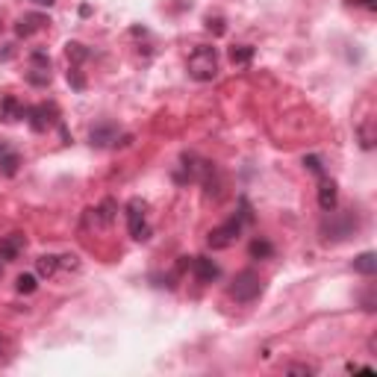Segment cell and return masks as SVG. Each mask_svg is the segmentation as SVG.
Here are the masks:
<instances>
[{"label": "cell", "mask_w": 377, "mask_h": 377, "mask_svg": "<svg viewBox=\"0 0 377 377\" xmlns=\"http://www.w3.org/2000/svg\"><path fill=\"white\" fill-rule=\"evenodd\" d=\"M186 71L198 83H209V80L219 77V50L209 45H198L192 50V57L186 62Z\"/></svg>", "instance_id": "obj_1"}, {"label": "cell", "mask_w": 377, "mask_h": 377, "mask_svg": "<svg viewBox=\"0 0 377 377\" xmlns=\"http://www.w3.org/2000/svg\"><path fill=\"white\" fill-rule=\"evenodd\" d=\"M251 219H253V215H251L248 200H242V212H239V215H233L230 221H224L221 227H215V230H209V236H207L209 248H212V251H224V248H230L233 242L239 239L242 227H245Z\"/></svg>", "instance_id": "obj_2"}, {"label": "cell", "mask_w": 377, "mask_h": 377, "mask_svg": "<svg viewBox=\"0 0 377 377\" xmlns=\"http://www.w3.org/2000/svg\"><path fill=\"white\" fill-rule=\"evenodd\" d=\"M360 227L357 221V215L354 212H327V219L321 221V236H325L327 242H339V239H348V236H354V230Z\"/></svg>", "instance_id": "obj_3"}, {"label": "cell", "mask_w": 377, "mask_h": 377, "mask_svg": "<svg viewBox=\"0 0 377 377\" xmlns=\"http://www.w3.org/2000/svg\"><path fill=\"white\" fill-rule=\"evenodd\" d=\"M230 295H233L239 304L257 301L260 295H263V280H260V274L253 272V268H245V272H239L236 280H233V286H230Z\"/></svg>", "instance_id": "obj_4"}, {"label": "cell", "mask_w": 377, "mask_h": 377, "mask_svg": "<svg viewBox=\"0 0 377 377\" xmlns=\"http://www.w3.org/2000/svg\"><path fill=\"white\" fill-rule=\"evenodd\" d=\"M27 83L36 86V89H45L50 80H53V62L45 50H33L30 59H27Z\"/></svg>", "instance_id": "obj_5"}, {"label": "cell", "mask_w": 377, "mask_h": 377, "mask_svg": "<svg viewBox=\"0 0 377 377\" xmlns=\"http://www.w3.org/2000/svg\"><path fill=\"white\" fill-rule=\"evenodd\" d=\"M127 227H130V236L136 242L151 239V224H147V204L145 200L133 198L127 204Z\"/></svg>", "instance_id": "obj_6"}, {"label": "cell", "mask_w": 377, "mask_h": 377, "mask_svg": "<svg viewBox=\"0 0 377 377\" xmlns=\"http://www.w3.org/2000/svg\"><path fill=\"white\" fill-rule=\"evenodd\" d=\"M27 124H30L33 133H45L53 124H59V106L57 103H36V106H27Z\"/></svg>", "instance_id": "obj_7"}, {"label": "cell", "mask_w": 377, "mask_h": 377, "mask_svg": "<svg viewBox=\"0 0 377 377\" xmlns=\"http://www.w3.org/2000/svg\"><path fill=\"white\" fill-rule=\"evenodd\" d=\"M121 139V130L115 124H110V121H101V124H94L89 130V142L94 147H115Z\"/></svg>", "instance_id": "obj_8"}, {"label": "cell", "mask_w": 377, "mask_h": 377, "mask_svg": "<svg viewBox=\"0 0 377 377\" xmlns=\"http://www.w3.org/2000/svg\"><path fill=\"white\" fill-rule=\"evenodd\" d=\"M47 24H50V21H47V15H42V12H27V15H21V18L15 21V36L30 38V36H36V33H42Z\"/></svg>", "instance_id": "obj_9"}, {"label": "cell", "mask_w": 377, "mask_h": 377, "mask_svg": "<svg viewBox=\"0 0 377 377\" xmlns=\"http://www.w3.org/2000/svg\"><path fill=\"white\" fill-rule=\"evenodd\" d=\"M24 115H27V106L15 94H0V121H3V124H15Z\"/></svg>", "instance_id": "obj_10"}, {"label": "cell", "mask_w": 377, "mask_h": 377, "mask_svg": "<svg viewBox=\"0 0 377 377\" xmlns=\"http://www.w3.org/2000/svg\"><path fill=\"white\" fill-rule=\"evenodd\" d=\"M27 248V239L21 233H9L0 239V260L3 263H12V260H18V253Z\"/></svg>", "instance_id": "obj_11"}, {"label": "cell", "mask_w": 377, "mask_h": 377, "mask_svg": "<svg viewBox=\"0 0 377 377\" xmlns=\"http://www.w3.org/2000/svg\"><path fill=\"white\" fill-rule=\"evenodd\" d=\"M192 272H195V277L200 283H212V280H219L221 268H219V263H212L209 257H195L192 260Z\"/></svg>", "instance_id": "obj_12"}, {"label": "cell", "mask_w": 377, "mask_h": 377, "mask_svg": "<svg viewBox=\"0 0 377 377\" xmlns=\"http://www.w3.org/2000/svg\"><path fill=\"white\" fill-rule=\"evenodd\" d=\"M18 165H21V156L12 151L6 142H0V174H3V177H15Z\"/></svg>", "instance_id": "obj_13"}, {"label": "cell", "mask_w": 377, "mask_h": 377, "mask_svg": "<svg viewBox=\"0 0 377 377\" xmlns=\"http://www.w3.org/2000/svg\"><path fill=\"white\" fill-rule=\"evenodd\" d=\"M336 200H339V192H336V183L327 180V177H321V188H318V207L330 212L336 209Z\"/></svg>", "instance_id": "obj_14"}, {"label": "cell", "mask_w": 377, "mask_h": 377, "mask_svg": "<svg viewBox=\"0 0 377 377\" xmlns=\"http://www.w3.org/2000/svg\"><path fill=\"white\" fill-rule=\"evenodd\" d=\"M65 57H68L71 65H77V68H80V65L91 57V50L86 45H80V42H68V45H65Z\"/></svg>", "instance_id": "obj_15"}, {"label": "cell", "mask_w": 377, "mask_h": 377, "mask_svg": "<svg viewBox=\"0 0 377 377\" xmlns=\"http://www.w3.org/2000/svg\"><path fill=\"white\" fill-rule=\"evenodd\" d=\"M354 272H360V274H366V277H371L374 272H377V257L371 251H366V253H360V257L354 260Z\"/></svg>", "instance_id": "obj_16"}, {"label": "cell", "mask_w": 377, "mask_h": 377, "mask_svg": "<svg viewBox=\"0 0 377 377\" xmlns=\"http://www.w3.org/2000/svg\"><path fill=\"white\" fill-rule=\"evenodd\" d=\"M36 268H38V274H42V277H53V274L59 272V257H53V253H45V257L36 260Z\"/></svg>", "instance_id": "obj_17"}, {"label": "cell", "mask_w": 377, "mask_h": 377, "mask_svg": "<svg viewBox=\"0 0 377 377\" xmlns=\"http://www.w3.org/2000/svg\"><path fill=\"white\" fill-rule=\"evenodd\" d=\"M251 257L253 260H272L274 257V248L268 239H253L251 242Z\"/></svg>", "instance_id": "obj_18"}, {"label": "cell", "mask_w": 377, "mask_h": 377, "mask_svg": "<svg viewBox=\"0 0 377 377\" xmlns=\"http://www.w3.org/2000/svg\"><path fill=\"white\" fill-rule=\"evenodd\" d=\"M253 50L251 45H236V47H230V62L233 65H251V59H253Z\"/></svg>", "instance_id": "obj_19"}, {"label": "cell", "mask_w": 377, "mask_h": 377, "mask_svg": "<svg viewBox=\"0 0 377 377\" xmlns=\"http://www.w3.org/2000/svg\"><path fill=\"white\" fill-rule=\"evenodd\" d=\"M91 212H94V224H110L115 219V200H103V204Z\"/></svg>", "instance_id": "obj_20"}, {"label": "cell", "mask_w": 377, "mask_h": 377, "mask_svg": "<svg viewBox=\"0 0 377 377\" xmlns=\"http://www.w3.org/2000/svg\"><path fill=\"white\" fill-rule=\"evenodd\" d=\"M360 145L362 147H366V151H371V147H374V121L371 118H366V121H362V124H360Z\"/></svg>", "instance_id": "obj_21"}, {"label": "cell", "mask_w": 377, "mask_h": 377, "mask_svg": "<svg viewBox=\"0 0 377 377\" xmlns=\"http://www.w3.org/2000/svg\"><path fill=\"white\" fill-rule=\"evenodd\" d=\"M15 289H18L21 295H30V292H36V274H18V280H15Z\"/></svg>", "instance_id": "obj_22"}, {"label": "cell", "mask_w": 377, "mask_h": 377, "mask_svg": "<svg viewBox=\"0 0 377 377\" xmlns=\"http://www.w3.org/2000/svg\"><path fill=\"white\" fill-rule=\"evenodd\" d=\"M68 83H71L77 91H83V89H86V77H83V71H80L77 65H71V68H68Z\"/></svg>", "instance_id": "obj_23"}, {"label": "cell", "mask_w": 377, "mask_h": 377, "mask_svg": "<svg viewBox=\"0 0 377 377\" xmlns=\"http://www.w3.org/2000/svg\"><path fill=\"white\" fill-rule=\"evenodd\" d=\"M304 165L313 171V174H318V177H325V165H321V156H316V154L304 156Z\"/></svg>", "instance_id": "obj_24"}, {"label": "cell", "mask_w": 377, "mask_h": 377, "mask_svg": "<svg viewBox=\"0 0 377 377\" xmlns=\"http://www.w3.org/2000/svg\"><path fill=\"white\" fill-rule=\"evenodd\" d=\"M207 30H212L215 36H224V18H207Z\"/></svg>", "instance_id": "obj_25"}, {"label": "cell", "mask_w": 377, "mask_h": 377, "mask_svg": "<svg viewBox=\"0 0 377 377\" xmlns=\"http://www.w3.org/2000/svg\"><path fill=\"white\" fill-rule=\"evenodd\" d=\"M286 371H289V374H316L313 366H289Z\"/></svg>", "instance_id": "obj_26"}, {"label": "cell", "mask_w": 377, "mask_h": 377, "mask_svg": "<svg viewBox=\"0 0 377 377\" xmlns=\"http://www.w3.org/2000/svg\"><path fill=\"white\" fill-rule=\"evenodd\" d=\"M12 53H15V50H12V45H3V50H0V62L12 59Z\"/></svg>", "instance_id": "obj_27"}, {"label": "cell", "mask_w": 377, "mask_h": 377, "mask_svg": "<svg viewBox=\"0 0 377 377\" xmlns=\"http://www.w3.org/2000/svg\"><path fill=\"white\" fill-rule=\"evenodd\" d=\"M360 6H366V9L374 12V9H377V0H360Z\"/></svg>", "instance_id": "obj_28"}, {"label": "cell", "mask_w": 377, "mask_h": 377, "mask_svg": "<svg viewBox=\"0 0 377 377\" xmlns=\"http://www.w3.org/2000/svg\"><path fill=\"white\" fill-rule=\"evenodd\" d=\"M33 3H38V6H53V0H33Z\"/></svg>", "instance_id": "obj_29"}]
</instances>
